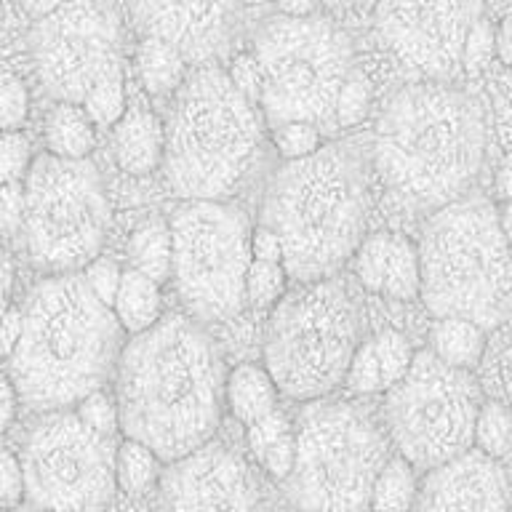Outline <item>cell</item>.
Instances as JSON below:
<instances>
[{"mask_svg": "<svg viewBox=\"0 0 512 512\" xmlns=\"http://www.w3.org/2000/svg\"><path fill=\"white\" fill-rule=\"evenodd\" d=\"M118 427L160 462L211 443L222 422L224 358L190 315H160L136 334L115 363Z\"/></svg>", "mask_w": 512, "mask_h": 512, "instance_id": "cell-1", "label": "cell"}, {"mask_svg": "<svg viewBox=\"0 0 512 512\" xmlns=\"http://www.w3.org/2000/svg\"><path fill=\"white\" fill-rule=\"evenodd\" d=\"M123 328L83 275L59 272L35 286L22 310V334L8 355L16 398L38 414L78 406L115 371Z\"/></svg>", "mask_w": 512, "mask_h": 512, "instance_id": "cell-2", "label": "cell"}, {"mask_svg": "<svg viewBox=\"0 0 512 512\" xmlns=\"http://www.w3.org/2000/svg\"><path fill=\"white\" fill-rule=\"evenodd\" d=\"M483 155V112L459 88L440 83L400 88L376 123V171L400 203L419 211H438L467 195Z\"/></svg>", "mask_w": 512, "mask_h": 512, "instance_id": "cell-3", "label": "cell"}, {"mask_svg": "<svg viewBox=\"0 0 512 512\" xmlns=\"http://www.w3.org/2000/svg\"><path fill=\"white\" fill-rule=\"evenodd\" d=\"M368 224V184L352 144H320L299 160H286L267 184L262 227L278 235L283 270L299 283L331 278Z\"/></svg>", "mask_w": 512, "mask_h": 512, "instance_id": "cell-4", "label": "cell"}, {"mask_svg": "<svg viewBox=\"0 0 512 512\" xmlns=\"http://www.w3.org/2000/svg\"><path fill=\"white\" fill-rule=\"evenodd\" d=\"M419 299L435 318L496 331L510 318V248L496 206L462 195L438 208L416 246Z\"/></svg>", "mask_w": 512, "mask_h": 512, "instance_id": "cell-5", "label": "cell"}, {"mask_svg": "<svg viewBox=\"0 0 512 512\" xmlns=\"http://www.w3.org/2000/svg\"><path fill=\"white\" fill-rule=\"evenodd\" d=\"M176 91L163 128L166 184L182 200H224L243 182L262 144L256 104L219 67H200Z\"/></svg>", "mask_w": 512, "mask_h": 512, "instance_id": "cell-6", "label": "cell"}, {"mask_svg": "<svg viewBox=\"0 0 512 512\" xmlns=\"http://www.w3.org/2000/svg\"><path fill=\"white\" fill-rule=\"evenodd\" d=\"M286 496L296 512H368L371 488L390 459L374 416L344 400H310L299 414Z\"/></svg>", "mask_w": 512, "mask_h": 512, "instance_id": "cell-7", "label": "cell"}, {"mask_svg": "<svg viewBox=\"0 0 512 512\" xmlns=\"http://www.w3.org/2000/svg\"><path fill=\"white\" fill-rule=\"evenodd\" d=\"M358 347V307L334 278L280 296L264 336V371L294 400H320L344 382Z\"/></svg>", "mask_w": 512, "mask_h": 512, "instance_id": "cell-8", "label": "cell"}, {"mask_svg": "<svg viewBox=\"0 0 512 512\" xmlns=\"http://www.w3.org/2000/svg\"><path fill=\"white\" fill-rule=\"evenodd\" d=\"M259 107L272 128L283 123L336 126V99L350 78L352 43L320 16H275L256 35Z\"/></svg>", "mask_w": 512, "mask_h": 512, "instance_id": "cell-9", "label": "cell"}, {"mask_svg": "<svg viewBox=\"0 0 512 512\" xmlns=\"http://www.w3.org/2000/svg\"><path fill=\"white\" fill-rule=\"evenodd\" d=\"M171 278L176 294L203 323H230L246 307L251 224L224 200H184L171 222Z\"/></svg>", "mask_w": 512, "mask_h": 512, "instance_id": "cell-10", "label": "cell"}, {"mask_svg": "<svg viewBox=\"0 0 512 512\" xmlns=\"http://www.w3.org/2000/svg\"><path fill=\"white\" fill-rule=\"evenodd\" d=\"M24 240L43 270L72 272L94 262L110 230V203L88 158L40 155L24 176Z\"/></svg>", "mask_w": 512, "mask_h": 512, "instance_id": "cell-11", "label": "cell"}, {"mask_svg": "<svg viewBox=\"0 0 512 512\" xmlns=\"http://www.w3.org/2000/svg\"><path fill=\"white\" fill-rule=\"evenodd\" d=\"M480 406L483 392L470 371L446 366L427 350L416 352L384 400L392 446L414 470H435L470 451Z\"/></svg>", "mask_w": 512, "mask_h": 512, "instance_id": "cell-12", "label": "cell"}, {"mask_svg": "<svg viewBox=\"0 0 512 512\" xmlns=\"http://www.w3.org/2000/svg\"><path fill=\"white\" fill-rule=\"evenodd\" d=\"M19 464L24 499L38 512H104L118 488L112 438L86 427L75 411L43 416Z\"/></svg>", "mask_w": 512, "mask_h": 512, "instance_id": "cell-13", "label": "cell"}, {"mask_svg": "<svg viewBox=\"0 0 512 512\" xmlns=\"http://www.w3.org/2000/svg\"><path fill=\"white\" fill-rule=\"evenodd\" d=\"M32 64L59 104H83L91 88L120 70V24L104 0H64L30 32Z\"/></svg>", "mask_w": 512, "mask_h": 512, "instance_id": "cell-14", "label": "cell"}, {"mask_svg": "<svg viewBox=\"0 0 512 512\" xmlns=\"http://www.w3.org/2000/svg\"><path fill=\"white\" fill-rule=\"evenodd\" d=\"M480 0H374L376 35L406 70L440 83L462 67Z\"/></svg>", "mask_w": 512, "mask_h": 512, "instance_id": "cell-15", "label": "cell"}, {"mask_svg": "<svg viewBox=\"0 0 512 512\" xmlns=\"http://www.w3.org/2000/svg\"><path fill=\"white\" fill-rule=\"evenodd\" d=\"M158 512H256L246 462L224 443H206L160 475Z\"/></svg>", "mask_w": 512, "mask_h": 512, "instance_id": "cell-16", "label": "cell"}, {"mask_svg": "<svg viewBox=\"0 0 512 512\" xmlns=\"http://www.w3.org/2000/svg\"><path fill=\"white\" fill-rule=\"evenodd\" d=\"M144 38L182 54L184 62H208L219 54L238 19L240 0H131Z\"/></svg>", "mask_w": 512, "mask_h": 512, "instance_id": "cell-17", "label": "cell"}, {"mask_svg": "<svg viewBox=\"0 0 512 512\" xmlns=\"http://www.w3.org/2000/svg\"><path fill=\"white\" fill-rule=\"evenodd\" d=\"M507 507L510 483L504 464L470 448L427 470L411 512H507Z\"/></svg>", "mask_w": 512, "mask_h": 512, "instance_id": "cell-18", "label": "cell"}, {"mask_svg": "<svg viewBox=\"0 0 512 512\" xmlns=\"http://www.w3.org/2000/svg\"><path fill=\"white\" fill-rule=\"evenodd\" d=\"M355 275L368 291L398 302L419 299V254L408 238L374 232L355 248Z\"/></svg>", "mask_w": 512, "mask_h": 512, "instance_id": "cell-19", "label": "cell"}, {"mask_svg": "<svg viewBox=\"0 0 512 512\" xmlns=\"http://www.w3.org/2000/svg\"><path fill=\"white\" fill-rule=\"evenodd\" d=\"M163 126L150 110L131 107L115 123V158L131 176L155 171L163 160Z\"/></svg>", "mask_w": 512, "mask_h": 512, "instance_id": "cell-20", "label": "cell"}, {"mask_svg": "<svg viewBox=\"0 0 512 512\" xmlns=\"http://www.w3.org/2000/svg\"><path fill=\"white\" fill-rule=\"evenodd\" d=\"M246 427L248 448L256 456V462L262 464V470H267V475L275 480H286L296 456V432L288 416L272 408L270 414L259 416Z\"/></svg>", "mask_w": 512, "mask_h": 512, "instance_id": "cell-21", "label": "cell"}, {"mask_svg": "<svg viewBox=\"0 0 512 512\" xmlns=\"http://www.w3.org/2000/svg\"><path fill=\"white\" fill-rule=\"evenodd\" d=\"M112 315L123 328V334H142L152 323H158L163 315V299H160V286L144 278L136 270H126L120 275L118 294L112 302Z\"/></svg>", "mask_w": 512, "mask_h": 512, "instance_id": "cell-22", "label": "cell"}, {"mask_svg": "<svg viewBox=\"0 0 512 512\" xmlns=\"http://www.w3.org/2000/svg\"><path fill=\"white\" fill-rule=\"evenodd\" d=\"M224 400L230 403L235 419H240L243 424H251L275 408L278 390H275L270 374L262 366L243 363V366H238L227 376Z\"/></svg>", "mask_w": 512, "mask_h": 512, "instance_id": "cell-23", "label": "cell"}, {"mask_svg": "<svg viewBox=\"0 0 512 512\" xmlns=\"http://www.w3.org/2000/svg\"><path fill=\"white\" fill-rule=\"evenodd\" d=\"M432 355L446 366L472 371L486 352V331L470 320L440 318L432 328Z\"/></svg>", "mask_w": 512, "mask_h": 512, "instance_id": "cell-24", "label": "cell"}, {"mask_svg": "<svg viewBox=\"0 0 512 512\" xmlns=\"http://www.w3.org/2000/svg\"><path fill=\"white\" fill-rule=\"evenodd\" d=\"M128 256H131V264H134L131 270L163 286L171 278V232H168V222H163L158 216L144 219L131 235Z\"/></svg>", "mask_w": 512, "mask_h": 512, "instance_id": "cell-25", "label": "cell"}, {"mask_svg": "<svg viewBox=\"0 0 512 512\" xmlns=\"http://www.w3.org/2000/svg\"><path fill=\"white\" fill-rule=\"evenodd\" d=\"M48 155L62 160H83L94 150V123L80 104H59L48 118Z\"/></svg>", "mask_w": 512, "mask_h": 512, "instance_id": "cell-26", "label": "cell"}, {"mask_svg": "<svg viewBox=\"0 0 512 512\" xmlns=\"http://www.w3.org/2000/svg\"><path fill=\"white\" fill-rule=\"evenodd\" d=\"M136 67H139L142 86L152 96L171 94L187 78V62L182 59V54L155 38L142 40L139 54H136Z\"/></svg>", "mask_w": 512, "mask_h": 512, "instance_id": "cell-27", "label": "cell"}, {"mask_svg": "<svg viewBox=\"0 0 512 512\" xmlns=\"http://www.w3.org/2000/svg\"><path fill=\"white\" fill-rule=\"evenodd\" d=\"M414 499H416L414 467H411L406 459H400V456H390L374 480L368 512H411Z\"/></svg>", "mask_w": 512, "mask_h": 512, "instance_id": "cell-28", "label": "cell"}, {"mask_svg": "<svg viewBox=\"0 0 512 512\" xmlns=\"http://www.w3.org/2000/svg\"><path fill=\"white\" fill-rule=\"evenodd\" d=\"M160 459L136 440L115 446V486L128 496H142L158 480Z\"/></svg>", "mask_w": 512, "mask_h": 512, "instance_id": "cell-29", "label": "cell"}, {"mask_svg": "<svg viewBox=\"0 0 512 512\" xmlns=\"http://www.w3.org/2000/svg\"><path fill=\"white\" fill-rule=\"evenodd\" d=\"M472 448L480 454L491 456L502 462L510 451V411L502 403H483L475 416V430H472Z\"/></svg>", "mask_w": 512, "mask_h": 512, "instance_id": "cell-30", "label": "cell"}, {"mask_svg": "<svg viewBox=\"0 0 512 512\" xmlns=\"http://www.w3.org/2000/svg\"><path fill=\"white\" fill-rule=\"evenodd\" d=\"M83 112L91 123L99 126H115L126 112V88H123V67L104 75L83 99Z\"/></svg>", "mask_w": 512, "mask_h": 512, "instance_id": "cell-31", "label": "cell"}, {"mask_svg": "<svg viewBox=\"0 0 512 512\" xmlns=\"http://www.w3.org/2000/svg\"><path fill=\"white\" fill-rule=\"evenodd\" d=\"M286 270L283 264L270 262H254L248 264L246 272V302L256 307H270L278 304L280 296L286 294Z\"/></svg>", "mask_w": 512, "mask_h": 512, "instance_id": "cell-32", "label": "cell"}, {"mask_svg": "<svg viewBox=\"0 0 512 512\" xmlns=\"http://www.w3.org/2000/svg\"><path fill=\"white\" fill-rule=\"evenodd\" d=\"M374 350H376V360H379V368H382V379L384 387L390 390L392 384L403 379V374L411 366V358H414V352H411V344L400 331H382V334H376L374 339Z\"/></svg>", "mask_w": 512, "mask_h": 512, "instance_id": "cell-33", "label": "cell"}, {"mask_svg": "<svg viewBox=\"0 0 512 512\" xmlns=\"http://www.w3.org/2000/svg\"><path fill=\"white\" fill-rule=\"evenodd\" d=\"M342 384H347V387H350L352 392H358V395H374V392L387 390V387H384L382 368H379V360H376V350L371 339L355 347Z\"/></svg>", "mask_w": 512, "mask_h": 512, "instance_id": "cell-34", "label": "cell"}, {"mask_svg": "<svg viewBox=\"0 0 512 512\" xmlns=\"http://www.w3.org/2000/svg\"><path fill=\"white\" fill-rule=\"evenodd\" d=\"M30 112V91L14 72H0V134L19 131Z\"/></svg>", "mask_w": 512, "mask_h": 512, "instance_id": "cell-35", "label": "cell"}, {"mask_svg": "<svg viewBox=\"0 0 512 512\" xmlns=\"http://www.w3.org/2000/svg\"><path fill=\"white\" fill-rule=\"evenodd\" d=\"M368 107H371V86L358 70L350 72V78L344 80L339 99H336L334 123L342 128H350L366 118Z\"/></svg>", "mask_w": 512, "mask_h": 512, "instance_id": "cell-36", "label": "cell"}, {"mask_svg": "<svg viewBox=\"0 0 512 512\" xmlns=\"http://www.w3.org/2000/svg\"><path fill=\"white\" fill-rule=\"evenodd\" d=\"M30 171V142L22 131L0 134V187L22 182Z\"/></svg>", "mask_w": 512, "mask_h": 512, "instance_id": "cell-37", "label": "cell"}, {"mask_svg": "<svg viewBox=\"0 0 512 512\" xmlns=\"http://www.w3.org/2000/svg\"><path fill=\"white\" fill-rule=\"evenodd\" d=\"M275 147L286 160H299L307 158L320 147V131L310 123H283V126H275Z\"/></svg>", "mask_w": 512, "mask_h": 512, "instance_id": "cell-38", "label": "cell"}, {"mask_svg": "<svg viewBox=\"0 0 512 512\" xmlns=\"http://www.w3.org/2000/svg\"><path fill=\"white\" fill-rule=\"evenodd\" d=\"M75 414H78V419L86 427H91V430L104 435V438H112L115 430H118V408L102 390L91 392V395L80 400Z\"/></svg>", "mask_w": 512, "mask_h": 512, "instance_id": "cell-39", "label": "cell"}, {"mask_svg": "<svg viewBox=\"0 0 512 512\" xmlns=\"http://www.w3.org/2000/svg\"><path fill=\"white\" fill-rule=\"evenodd\" d=\"M491 56H494V27L480 16L467 32V40H464L462 48V64L470 72H480L491 62Z\"/></svg>", "mask_w": 512, "mask_h": 512, "instance_id": "cell-40", "label": "cell"}, {"mask_svg": "<svg viewBox=\"0 0 512 512\" xmlns=\"http://www.w3.org/2000/svg\"><path fill=\"white\" fill-rule=\"evenodd\" d=\"M120 267L112 259H94V262L86 264V272H83V280L86 286L91 288V294L104 304V307H112L115 302V294H118L120 286Z\"/></svg>", "mask_w": 512, "mask_h": 512, "instance_id": "cell-41", "label": "cell"}, {"mask_svg": "<svg viewBox=\"0 0 512 512\" xmlns=\"http://www.w3.org/2000/svg\"><path fill=\"white\" fill-rule=\"evenodd\" d=\"M24 499L22 464L11 451L0 448V507L16 510Z\"/></svg>", "mask_w": 512, "mask_h": 512, "instance_id": "cell-42", "label": "cell"}, {"mask_svg": "<svg viewBox=\"0 0 512 512\" xmlns=\"http://www.w3.org/2000/svg\"><path fill=\"white\" fill-rule=\"evenodd\" d=\"M24 222V187L22 182L0 187V232L16 235Z\"/></svg>", "mask_w": 512, "mask_h": 512, "instance_id": "cell-43", "label": "cell"}, {"mask_svg": "<svg viewBox=\"0 0 512 512\" xmlns=\"http://www.w3.org/2000/svg\"><path fill=\"white\" fill-rule=\"evenodd\" d=\"M227 78H230V83L238 88L240 94L246 96L248 102H259V64H256L254 54L235 56Z\"/></svg>", "mask_w": 512, "mask_h": 512, "instance_id": "cell-44", "label": "cell"}, {"mask_svg": "<svg viewBox=\"0 0 512 512\" xmlns=\"http://www.w3.org/2000/svg\"><path fill=\"white\" fill-rule=\"evenodd\" d=\"M251 259L254 262H270V264H280L283 262V248H280L278 235L267 227H256L251 232Z\"/></svg>", "mask_w": 512, "mask_h": 512, "instance_id": "cell-45", "label": "cell"}, {"mask_svg": "<svg viewBox=\"0 0 512 512\" xmlns=\"http://www.w3.org/2000/svg\"><path fill=\"white\" fill-rule=\"evenodd\" d=\"M22 334V310H11L0 318V355H11Z\"/></svg>", "mask_w": 512, "mask_h": 512, "instance_id": "cell-46", "label": "cell"}, {"mask_svg": "<svg viewBox=\"0 0 512 512\" xmlns=\"http://www.w3.org/2000/svg\"><path fill=\"white\" fill-rule=\"evenodd\" d=\"M16 406H19V398H16L14 384H11L6 374H0V432H6L11 427L16 416Z\"/></svg>", "mask_w": 512, "mask_h": 512, "instance_id": "cell-47", "label": "cell"}, {"mask_svg": "<svg viewBox=\"0 0 512 512\" xmlns=\"http://www.w3.org/2000/svg\"><path fill=\"white\" fill-rule=\"evenodd\" d=\"M11 286H14V264H11V256L6 254V248L0 246V318L8 312Z\"/></svg>", "mask_w": 512, "mask_h": 512, "instance_id": "cell-48", "label": "cell"}, {"mask_svg": "<svg viewBox=\"0 0 512 512\" xmlns=\"http://www.w3.org/2000/svg\"><path fill=\"white\" fill-rule=\"evenodd\" d=\"M280 14L291 16V19H302V16H315L318 11V0H275Z\"/></svg>", "mask_w": 512, "mask_h": 512, "instance_id": "cell-49", "label": "cell"}, {"mask_svg": "<svg viewBox=\"0 0 512 512\" xmlns=\"http://www.w3.org/2000/svg\"><path fill=\"white\" fill-rule=\"evenodd\" d=\"M494 54L502 59V64H510V59H512L510 19H504V22L499 24V30H494Z\"/></svg>", "mask_w": 512, "mask_h": 512, "instance_id": "cell-50", "label": "cell"}, {"mask_svg": "<svg viewBox=\"0 0 512 512\" xmlns=\"http://www.w3.org/2000/svg\"><path fill=\"white\" fill-rule=\"evenodd\" d=\"M62 3L64 0H22V8L35 19V22H40V19H46L48 14H54Z\"/></svg>", "mask_w": 512, "mask_h": 512, "instance_id": "cell-51", "label": "cell"}, {"mask_svg": "<svg viewBox=\"0 0 512 512\" xmlns=\"http://www.w3.org/2000/svg\"><path fill=\"white\" fill-rule=\"evenodd\" d=\"M318 3L334 8V11H350V8L368 6V3H374V0H318Z\"/></svg>", "mask_w": 512, "mask_h": 512, "instance_id": "cell-52", "label": "cell"}, {"mask_svg": "<svg viewBox=\"0 0 512 512\" xmlns=\"http://www.w3.org/2000/svg\"><path fill=\"white\" fill-rule=\"evenodd\" d=\"M499 195H502V200L507 203V195H510V166H507V163L499 168Z\"/></svg>", "mask_w": 512, "mask_h": 512, "instance_id": "cell-53", "label": "cell"}, {"mask_svg": "<svg viewBox=\"0 0 512 512\" xmlns=\"http://www.w3.org/2000/svg\"><path fill=\"white\" fill-rule=\"evenodd\" d=\"M0 11H3V3H0Z\"/></svg>", "mask_w": 512, "mask_h": 512, "instance_id": "cell-54", "label": "cell"}, {"mask_svg": "<svg viewBox=\"0 0 512 512\" xmlns=\"http://www.w3.org/2000/svg\"><path fill=\"white\" fill-rule=\"evenodd\" d=\"M27 512H38V510H27Z\"/></svg>", "mask_w": 512, "mask_h": 512, "instance_id": "cell-55", "label": "cell"}]
</instances>
